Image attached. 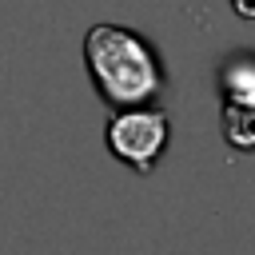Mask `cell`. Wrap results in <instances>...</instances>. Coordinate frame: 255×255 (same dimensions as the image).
I'll return each mask as SVG.
<instances>
[{
  "mask_svg": "<svg viewBox=\"0 0 255 255\" xmlns=\"http://www.w3.org/2000/svg\"><path fill=\"white\" fill-rule=\"evenodd\" d=\"M167 139H171V120H167V112H159L151 104L116 108V116L104 128L108 151L135 175H151V167L167 151Z\"/></svg>",
  "mask_w": 255,
  "mask_h": 255,
  "instance_id": "2",
  "label": "cell"
},
{
  "mask_svg": "<svg viewBox=\"0 0 255 255\" xmlns=\"http://www.w3.org/2000/svg\"><path fill=\"white\" fill-rule=\"evenodd\" d=\"M223 104H255V56H235L219 72Z\"/></svg>",
  "mask_w": 255,
  "mask_h": 255,
  "instance_id": "3",
  "label": "cell"
},
{
  "mask_svg": "<svg viewBox=\"0 0 255 255\" xmlns=\"http://www.w3.org/2000/svg\"><path fill=\"white\" fill-rule=\"evenodd\" d=\"M223 139L239 151L255 147V104H223Z\"/></svg>",
  "mask_w": 255,
  "mask_h": 255,
  "instance_id": "4",
  "label": "cell"
},
{
  "mask_svg": "<svg viewBox=\"0 0 255 255\" xmlns=\"http://www.w3.org/2000/svg\"><path fill=\"white\" fill-rule=\"evenodd\" d=\"M231 8H235L243 20H255V0H231Z\"/></svg>",
  "mask_w": 255,
  "mask_h": 255,
  "instance_id": "5",
  "label": "cell"
},
{
  "mask_svg": "<svg viewBox=\"0 0 255 255\" xmlns=\"http://www.w3.org/2000/svg\"><path fill=\"white\" fill-rule=\"evenodd\" d=\"M84 68L108 108H139L163 92V60L151 40L124 24H92L84 36Z\"/></svg>",
  "mask_w": 255,
  "mask_h": 255,
  "instance_id": "1",
  "label": "cell"
}]
</instances>
